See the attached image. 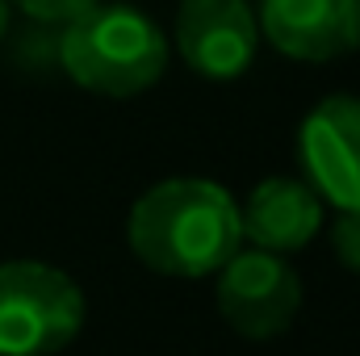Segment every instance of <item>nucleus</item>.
Masks as SVG:
<instances>
[{
    "mask_svg": "<svg viewBox=\"0 0 360 356\" xmlns=\"http://www.w3.org/2000/svg\"><path fill=\"white\" fill-rule=\"evenodd\" d=\"M176 51L201 80H239L260 51V21L248 0H180Z\"/></svg>",
    "mask_w": 360,
    "mask_h": 356,
    "instance_id": "423d86ee",
    "label": "nucleus"
},
{
    "mask_svg": "<svg viewBox=\"0 0 360 356\" xmlns=\"http://www.w3.org/2000/svg\"><path fill=\"white\" fill-rule=\"evenodd\" d=\"M218 314L243 340H276L302 306V281L285 256L264 248H239L218 268Z\"/></svg>",
    "mask_w": 360,
    "mask_h": 356,
    "instance_id": "20e7f679",
    "label": "nucleus"
},
{
    "mask_svg": "<svg viewBox=\"0 0 360 356\" xmlns=\"http://www.w3.org/2000/svg\"><path fill=\"white\" fill-rule=\"evenodd\" d=\"M260 38L297 63H331L360 51V0H260Z\"/></svg>",
    "mask_w": 360,
    "mask_h": 356,
    "instance_id": "0eeeda50",
    "label": "nucleus"
},
{
    "mask_svg": "<svg viewBox=\"0 0 360 356\" xmlns=\"http://www.w3.org/2000/svg\"><path fill=\"white\" fill-rule=\"evenodd\" d=\"M8 4H17L30 21H46V25H63V21H72V17H80L84 8L92 4H101V0H8Z\"/></svg>",
    "mask_w": 360,
    "mask_h": 356,
    "instance_id": "9b49d317",
    "label": "nucleus"
},
{
    "mask_svg": "<svg viewBox=\"0 0 360 356\" xmlns=\"http://www.w3.org/2000/svg\"><path fill=\"white\" fill-rule=\"evenodd\" d=\"M306 184L335 210H360V96H323L297 130Z\"/></svg>",
    "mask_w": 360,
    "mask_h": 356,
    "instance_id": "39448f33",
    "label": "nucleus"
},
{
    "mask_svg": "<svg viewBox=\"0 0 360 356\" xmlns=\"http://www.w3.org/2000/svg\"><path fill=\"white\" fill-rule=\"evenodd\" d=\"M59 72L96 96H139L168 72V38L130 4H92L59 30Z\"/></svg>",
    "mask_w": 360,
    "mask_h": 356,
    "instance_id": "f03ea898",
    "label": "nucleus"
},
{
    "mask_svg": "<svg viewBox=\"0 0 360 356\" xmlns=\"http://www.w3.org/2000/svg\"><path fill=\"white\" fill-rule=\"evenodd\" d=\"M331 248H335L340 265L360 272V210H340V218L331 227Z\"/></svg>",
    "mask_w": 360,
    "mask_h": 356,
    "instance_id": "9d476101",
    "label": "nucleus"
},
{
    "mask_svg": "<svg viewBox=\"0 0 360 356\" xmlns=\"http://www.w3.org/2000/svg\"><path fill=\"white\" fill-rule=\"evenodd\" d=\"M130 252L160 276H210L243 248V214L226 184L172 177L151 184L126 218Z\"/></svg>",
    "mask_w": 360,
    "mask_h": 356,
    "instance_id": "f257e3e1",
    "label": "nucleus"
},
{
    "mask_svg": "<svg viewBox=\"0 0 360 356\" xmlns=\"http://www.w3.org/2000/svg\"><path fill=\"white\" fill-rule=\"evenodd\" d=\"M13 51H17V63L25 72H46V68H59V30L46 25V21H34L30 30H21L13 38Z\"/></svg>",
    "mask_w": 360,
    "mask_h": 356,
    "instance_id": "1a4fd4ad",
    "label": "nucleus"
},
{
    "mask_svg": "<svg viewBox=\"0 0 360 356\" xmlns=\"http://www.w3.org/2000/svg\"><path fill=\"white\" fill-rule=\"evenodd\" d=\"M84 327V289L55 265H0V356H55Z\"/></svg>",
    "mask_w": 360,
    "mask_h": 356,
    "instance_id": "7ed1b4c3",
    "label": "nucleus"
},
{
    "mask_svg": "<svg viewBox=\"0 0 360 356\" xmlns=\"http://www.w3.org/2000/svg\"><path fill=\"white\" fill-rule=\"evenodd\" d=\"M243 214V235L264 248V252H297L306 248L319 227H323V197L297 177H269L260 180L248 197V205H239Z\"/></svg>",
    "mask_w": 360,
    "mask_h": 356,
    "instance_id": "6e6552de",
    "label": "nucleus"
},
{
    "mask_svg": "<svg viewBox=\"0 0 360 356\" xmlns=\"http://www.w3.org/2000/svg\"><path fill=\"white\" fill-rule=\"evenodd\" d=\"M8 38V0H0V42Z\"/></svg>",
    "mask_w": 360,
    "mask_h": 356,
    "instance_id": "f8f14e48",
    "label": "nucleus"
}]
</instances>
